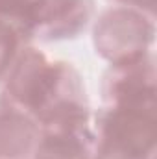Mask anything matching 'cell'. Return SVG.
<instances>
[{"label":"cell","mask_w":157,"mask_h":159,"mask_svg":"<svg viewBox=\"0 0 157 159\" xmlns=\"http://www.w3.org/2000/svg\"><path fill=\"white\" fill-rule=\"evenodd\" d=\"M113 2H117L120 6H129V7L146 11L150 15H154V11H155V0H113Z\"/></svg>","instance_id":"30bf717a"},{"label":"cell","mask_w":157,"mask_h":159,"mask_svg":"<svg viewBox=\"0 0 157 159\" xmlns=\"http://www.w3.org/2000/svg\"><path fill=\"white\" fill-rule=\"evenodd\" d=\"M11 106H15L11 100H9V96L6 94V91H4V87L0 85V115L4 113V111H7Z\"/></svg>","instance_id":"8fae6325"},{"label":"cell","mask_w":157,"mask_h":159,"mask_svg":"<svg viewBox=\"0 0 157 159\" xmlns=\"http://www.w3.org/2000/svg\"><path fill=\"white\" fill-rule=\"evenodd\" d=\"M92 122V159H155V109L102 106Z\"/></svg>","instance_id":"7a4b0ae2"},{"label":"cell","mask_w":157,"mask_h":159,"mask_svg":"<svg viewBox=\"0 0 157 159\" xmlns=\"http://www.w3.org/2000/svg\"><path fill=\"white\" fill-rule=\"evenodd\" d=\"M102 100L109 107L155 109V56L154 50L117 65L102 78Z\"/></svg>","instance_id":"277c9868"},{"label":"cell","mask_w":157,"mask_h":159,"mask_svg":"<svg viewBox=\"0 0 157 159\" xmlns=\"http://www.w3.org/2000/svg\"><path fill=\"white\" fill-rule=\"evenodd\" d=\"M94 17V0H41L24 22L30 41L76 39Z\"/></svg>","instance_id":"5b68a950"},{"label":"cell","mask_w":157,"mask_h":159,"mask_svg":"<svg viewBox=\"0 0 157 159\" xmlns=\"http://www.w3.org/2000/svg\"><path fill=\"white\" fill-rule=\"evenodd\" d=\"M41 133L39 122L11 106L0 115V159H30Z\"/></svg>","instance_id":"52a82bcc"},{"label":"cell","mask_w":157,"mask_h":159,"mask_svg":"<svg viewBox=\"0 0 157 159\" xmlns=\"http://www.w3.org/2000/svg\"><path fill=\"white\" fill-rule=\"evenodd\" d=\"M155 39L154 15L115 4L104 9L92 26L96 54L109 65L137 59L152 52Z\"/></svg>","instance_id":"3957f363"},{"label":"cell","mask_w":157,"mask_h":159,"mask_svg":"<svg viewBox=\"0 0 157 159\" xmlns=\"http://www.w3.org/2000/svg\"><path fill=\"white\" fill-rule=\"evenodd\" d=\"M28 44H30V37L22 28V24L0 17V81L6 80L19 54Z\"/></svg>","instance_id":"ba28073f"},{"label":"cell","mask_w":157,"mask_h":159,"mask_svg":"<svg viewBox=\"0 0 157 159\" xmlns=\"http://www.w3.org/2000/svg\"><path fill=\"white\" fill-rule=\"evenodd\" d=\"M9 100L39 126L91 117L85 85L72 63L28 44L4 80Z\"/></svg>","instance_id":"6da1fadb"},{"label":"cell","mask_w":157,"mask_h":159,"mask_svg":"<svg viewBox=\"0 0 157 159\" xmlns=\"http://www.w3.org/2000/svg\"><path fill=\"white\" fill-rule=\"evenodd\" d=\"M92 115L41 126L32 159H92L94 156Z\"/></svg>","instance_id":"8992f818"},{"label":"cell","mask_w":157,"mask_h":159,"mask_svg":"<svg viewBox=\"0 0 157 159\" xmlns=\"http://www.w3.org/2000/svg\"><path fill=\"white\" fill-rule=\"evenodd\" d=\"M41 0H0V17L11 19L19 24H22L32 13V9L39 4Z\"/></svg>","instance_id":"9c48e42d"}]
</instances>
